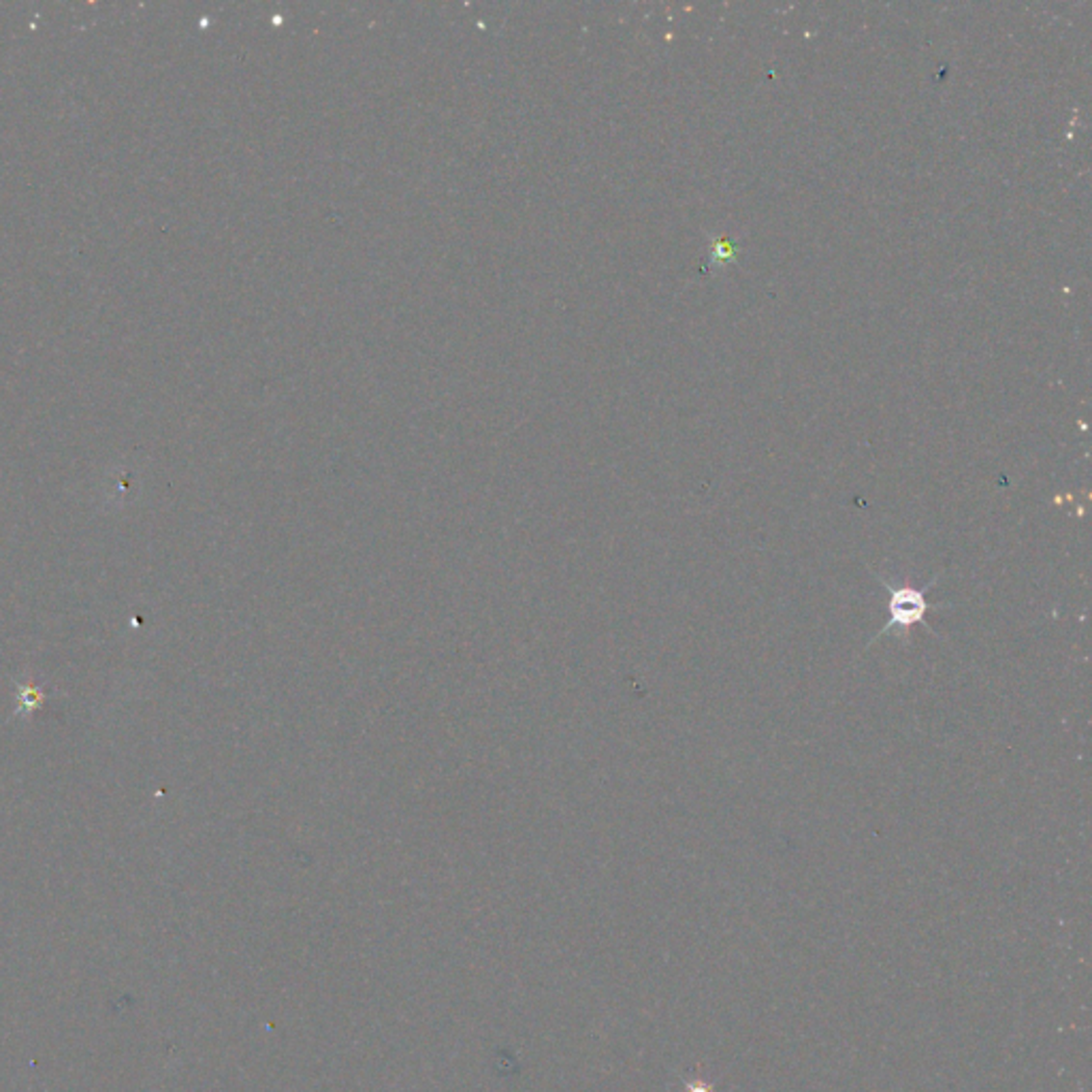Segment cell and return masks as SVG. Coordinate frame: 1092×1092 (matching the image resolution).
<instances>
[{"label":"cell","instance_id":"cell-1","mask_svg":"<svg viewBox=\"0 0 1092 1092\" xmlns=\"http://www.w3.org/2000/svg\"><path fill=\"white\" fill-rule=\"evenodd\" d=\"M879 581L883 585V589L888 591L890 621L883 625V630L877 634L875 640L879 637H883V634L895 632V630L907 634L913 628V625L924 619V614L930 611L932 604H928V600H926V591H928L930 585H935L937 579L930 581L928 587H924V589H916V587H911V585H892L881 577H879ZM875 640H871V642H875Z\"/></svg>","mask_w":1092,"mask_h":1092},{"label":"cell","instance_id":"cell-2","mask_svg":"<svg viewBox=\"0 0 1092 1092\" xmlns=\"http://www.w3.org/2000/svg\"><path fill=\"white\" fill-rule=\"evenodd\" d=\"M17 698H19V707H22L19 713H33L45 702V693L31 683L24 685V688H17Z\"/></svg>","mask_w":1092,"mask_h":1092}]
</instances>
